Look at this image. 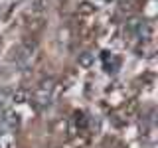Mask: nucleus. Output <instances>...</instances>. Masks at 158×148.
Here are the masks:
<instances>
[{
    "label": "nucleus",
    "instance_id": "1",
    "mask_svg": "<svg viewBox=\"0 0 158 148\" xmlns=\"http://www.w3.org/2000/svg\"><path fill=\"white\" fill-rule=\"evenodd\" d=\"M16 56H14V59H16L18 63H26L32 59V56H36L38 53V39L36 38H32V36H28V38H24L22 39V43L16 47Z\"/></svg>",
    "mask_w": 158,
    "mask_h": 148
},
{
    "label": "nucleus",
    "instance_id": "2",
    "mask_svg": "<svg viewBox=\"0 0 158 148\" xmlns=\"http://www.w3.org/2000/svg\"><path fill=\"white\" fill-rule=\"evenodd\" d=\"M56 89V79L53 77H44L42 81L38 83V89L34 91V101L38 105H48L49 99H52V93Z\"/></svg>",
    "mask_w": 158,
    "mask_h": 148
},
{
    "label": "nucleus",
    "instance_id": "3",
    "mask_svg": "<svg viewBox=\"0 0 158 148\" xmlns=\"http://www.w3.org/2000/svg\"><path fill=\"white\" fill-rule=\"evenodd\" d=\"M44 26H46V18H44V16H36V14H32V20H28V22H26L28 32H32V34L44 30Z\"/></svg>",
    "mask_w": 158,
    "mask_h": 148
},
{
    "label": "nucleus",
    "instance_id": "4",
    "mask_svg": "<svg viewBox=\"0 0 158 148\" xmlns=\"http://www.w3.org/2000/svg\"><path fill=\"white\" fill-rule=\"evenodd\" d=\"M2 122L6 125L8 128H12V130H16L20 126V115L14 111H4V117H2Z\"/></svg>",
    "mask_w": 158,
    "mask_h": 148
},
{
    "label": "nucleus",
    "instance_id": "5",
    "mask_svg": "<svg viewBox=\"0 0 158 148\" xmlns=\"http://www.w3.org/2000/svg\"><path fill=\"white\" fill-rule=\"evenodd\" d=\"M77 63H79V67L89 69L93 63H95V56H93L91 51H81V53H79V57H77Z\"/></svg>",
    "mask_w": 158,
    "mask_h": 148
},
{
    "label": "nucleus",
    "instance_id": "6",
    "mask_svg": "<svg viewBox=\"0 0 158 148\" xmlns=\"http://www.w3.org/2000/svg\"><path fill=\"white\" fill-rule=\"evenodd\" d=\"M30 10H32V14H36V16H42L48 10V0H30Z\"/></svg>",
    "mask_w": 158,
    "mask_h": 148
},
{
    "label": "nucleus",
    "instance_id": "7",
    "mask_svg": "<svg viewBox=\"0 0 158 148\" xmlns=\"http://www.w3.org/2000/svg\"><path fill=\"white\" fill-rule=\"evenodd\" d=\"M95 12H97V6L91 4V2H81L77 6V14H79V16H91V14H95Z\"/></svg>",
    "mask_w": 158,
    "mask_h": 148
},
{
    "label": "nucleus",
    "instance_id": "8",
    "mask_svg": "<svg viewBox=\"0 0 158 148\" xmlns=\"http://www.w3.org/2000/svg\"><path fill=\"white\" fill-rule=\"evenodd\" d=\"M10 101H12V89H0V111H4Z\"/></svg>",
    "mask_w": 158,
    "mask_h": 148
},
{
    "label": "nucleus",
    "instance_id": "9",
    "mask_svg": "<svg viewBox=\"0 0 158 148\" xmlns=\"http://www.w3.org/2000/svg\"><path fill=\"white\" fill-rule=\"evenodd\" d=\"M30 99V93L26 89H16V91H12V103H26Z\"/></svg>",
    "mask_w": 158,
    "mask_h": 148
},
{
    "label": "nucleus",
    "instance_id": "10",
    "mask_svg": "<svg viewBox=\"0 0 158 148\" xmlns=\"http://www.w3.org/2000/svg\"><path fill=\"white\" fill-rule=\"evenodd\" d=\"M138 4H140V0H121L123 10H135V8H138Z\"/></svg>",
    "mask_w": 158,
    "mask_h": 148
},
{
    "label": "nucleus",
    "instance_id": "11",
    "mask_svg": "<svg viewBox=\"0 0 158 148\" xmlns=\"http://www.w3.org/2000/svg\"><path fill=\"white\" fill-rule=\"evenodd\" d=\"M75 122H77V126L79 128H85L87 126V118L83 113H75Z\"/></svg>",
    "mask_w": 158,
    "mask_h": 148
},
{
    "label": "nucleus",
    "instance_id": "12",
    "mask_svg": "<svg viewBox=\"0 0 158 148\" xmlns=\"http://www.w3.org/2000/svg\"><path fill=\"white\" fill-rule=\"evenodd\" d=\"M136 107H138V103L132 99V101H128V105L125 107V113H127V115H135V113H136Z\"/></svg>",
    "mask_w": 158,
    "mask_h": 148
},
{
    "label": "nucleus",
    "instance_id": "13",
    "mask_svg": "<svg viewBox=\"0 0 158 148\" xmlns=\"http://www.w3.org/2000/svg\"><path fill=\"white\" fill-rule=\"evenodd\" d=\"M0 148H12V138L0 134Z\"/></svg>",
    "mask_w": 158,
    "mask_h": 148
},
{
    "label": "nucleus",
    "instance_id": "14",
    "mask_svg": "<svg viewBox=\"0 0 158 148\" xmlns=\"http://www.w3.org/2000/svg\"><path fill=\"white\" fill-rule=\"evenodd\" d=\"M115 148H127V146H125V144H117Z\"/></svg>",
    "mask_w": 158,
    "mask_h": 148
},
{
    "label": "nucleus",
    "instance_id": "15",
    "mask_svg": "<svg viewBox=\"0 0 158 148\" xmlns=\"http://www.w3.org/2000/svg\"><path fill=\"white\" fill-rule=\"evenodd\" d=\"M0 47H2V38H0Z\"/></svg>",
    "mask_w": 158,
    "mask_h": 148
}]
</instances>
